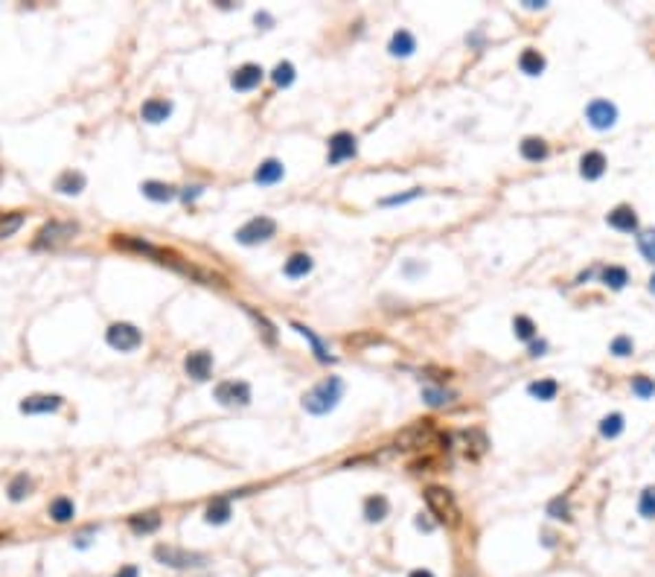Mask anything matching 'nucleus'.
<instances>
[{
  "label": "nucleus",
  "instance_id": "72a5a7b5",
  "mask_svg": "<svg viewBox=\"0 0 655 577\" xmlns=\"http://www.w3.org/2000/svg\"><path fill=\"white\" fill-rule=\"evenodd\" d=\"M638 251L644 254L647 263H655V230H644L638 237Z\"/></svg>",
  "mask_w": 655,
  "mask_h": 577
},
{
  "label": "nucleus",
  "instance_id": "473e14b6",
  "mask_svg": "<svg viewBox=\"0 0 655 577\" xmlns=\"http://www.w3.org/2000/svg\"><path fill=\"white\" fill-rule=\"evenodd\" d=\"M621 432H623V417H621V414L603 417V423H600V435H603V437H617Z\"/></svg>",
  "mask_w": 655,
  "mask_h": 577
},
{
  "label": "nucleus",
  "instance_id": "79ce46f5",
  "mask_svg": "<svg viewBox=\"0 0 655 577\" xmlns=\"http://www.w3.org/2000/svg\"><path fill=\"white\" fill-rule=\"evenodd\" d=\"M425 400H428L431 405H443V402H449V400H446V394H443V391H431V388L425 391Z\"/></svg>",
  "mask_w": 655,
  "mask_h": 577
},
{
  "label": "nucleus",
  "instance_id": "6e6552de",
  "mask_svg": "<svg viewBox=\"0 0 655 577\" xmlns=\"http://www.w3.org/2000/svg\"><path fill=\"white\" fill-rule=\"evenodd\" d=\"M216 400L221 405H248L251 402V385L242 379H225L216 385Z\"/></svg>",
  "mask_w": 655,
  "mask_h": 577
},
{
  "label": "nucleus",
  "instance_id": "a19ab883",
  "mask_svg": "<svg viewBox=\"0 0 655 577\" xmlns=\"http://www.w3.org/2000/svg\"><path fill=\"white\" fill-rule=\"evenodd\" d=\"M248 315H251V318H256V324H263V333H265V338H268V341H274V338H277V336H274V327H271L263 315H259V312H254V309H248Z\"/></svg>",
  "mask_w": 655,
  "mask_h": 577
},
{
  "label": "nucleus",
  "instance_id": "9d476101",
  "mask_svg": "<svg viewBox=\"0 0 655 577\" xmlns=\"http://www.w3.org/2000/svg\"><path fill=\"white\" fill-rule=\"evenodd\" d=\"M350 157H355V138L350 131L332 134V138H329V164L335 166V164L350 161Z\"/></svg>",
  "mask_w": 655,
  "mask_h": 577
},
{
  "label": "nucleus",
  "instance_id": "1a4fd4ad",
  "mask_svg": "<svg viewBox=\"0 0 655 577\" xmlns=\"http://www.w3.org/2000/svg\"><path fill=\"white\" fill-rule=\"evenodd\" d=\"M586 117H588L591 126L603 131V129H612V126H614V120H617V108H614L609 100H595V102H588Z\"/></svg>",
  "mask_w": 655,
  "mask_h": 577
},
{
  "label": "nucleus",
  "instance_id": "c9c22d12",
  "mask_svg": "<svg viewBox=\"0 0 655 577\" xmlns=\"http://www.w3.org/2000/svg\"><path fill=\"white\" fill-rule=\"evenodd\" d=\"M638 510H641V516H647V519H655V487H647L644 493H641Z\"/></svg>",
  "mask_w": 655,
  "mask_h": 577
},
{
  "label": "nucleus",
  "instance_id": "7c9ffc66",
  "mask_svg": "<svg viewBox=\"0 0 655 577\" xmlns=\"http://www.w3.org/2000/svg\"><path fill=\"white\" fill-rule=\"evenodd\" d=\"M527 391H530V394H533L536 400H545V402H548V400H553V397H556V391H559V385H556L553 379H542V382H533V385H530Z\"/></svg>",
  "mask_w": 655,
  "mask_h": 577
},
{
  "label": "nucleus",
  "instance_id": "f03ea898",
  "mask_svg": "<svg viewBox=\"0 0 655 577\" xmlns=\"http://www.w3.org/2000/svg\"><path fill=\"white\" fill-rule=\"evenodd\" d=\"M425 505H428V510L434 513V519L440 522V525H457L460 522V510H457V501H454V496L449 493L446 487H428L425 490Z\"/></svg>",
  "mask_w": 655,
  "mask_h": 577
},
{
  "label": "nucleus",
  "instance_id": "2eb2a0df",
  "mask_svg": "<svg viewBox=\"0 0 655 577\" xmlns=\"http://www.w3.org/2000/svg\"><path fill=\"white\" fill-rule=\"evenodd\" d=\"M53 187H56V193H61V195H79V193L85 190V175L67 169V173H61V175L56 178Z\"/></svg>",
  "mask_w": 655,
  "mask_h": 577
},
{
  "label": "nucleus",
  "instance_id": "09e8293b",
  "mask_svg": "<svg viewBox=\"0 0 655 577\" xmlns=\"http://www.w3.org/2000/svg\"><path fill=\"white\" fill-rule=\"evenodd\" d=\"M408 577H434V574H431L428 569H417V571H411V574H408Z\"/></svg>",
  "mask_w": 655,
  "mask_h": 577
},
{
  "label": "nucleus",
  "instance_id": "f3484780",
  "mask_svg": "<svg viewBox=\"0 0 655 577\" xmlns=\"http://www.w3.org/2000/svg\"><path fill=\"white\" fill-rule=\"evenodd\" d=\"M579 173H583V178L588 181H595L606 173V157L603 152H586L583 155V161H579Z\"/></svg>",
  "mask_w": 655,
  "mask_h": 577
},
{
  "label": "nucleus",
  "instance_id": "603ef678",
  "mask_svg": "<svg viewBox=\"0 0 655 577\" xmlns=\"http://www.w3.org/2000/svg\"><path fill=\"white\" fill-rule=\"evenodd\" d=\"M0 175H3V173H0Z\"/></svg>",
  "mask_w": 655,
  "mask_h": 577
},
{
  "label": "nucleus",
  "instance_id": "0eeeda50",
  "mask_svg": "<svg viewBox=\"0 0 655 577\" xmlns=\"http://www.w3.org/2000/svg\"><path fill=\"white\" fill-rule=\"evenodd\" d=\"M434 440V423L431 420H417L414 426L402 428L397 435V446L399 449H423Z\"/></svg>",
  "mask_w": 655,
  "mask_h": 577
},
{
  "label": "nucleus",
  "instance_id": "bb28decb",
  "mask_svg": "<svg viewBox=\"0 0 655 577\" xmlns=\"http://www.w3.org/2000/svg\"><path fill=\"white\" fill-rule=\"evenodd\" d=\"M30 487H32L30 475H27V472H18V475L9 481V499H12V501H23V499L30 496Z\"/></svg>",
  "mask_w": 655,
  "mask_h": 577
},
{
  "label": "nucleus",
  "instance_id": "39448f33",
  "mask_svg": "<svg viewBox=\"0 0 655 577\" xmlns=\"http://www.w3.org/2000/svg\"><path fill=\"white\" fill-rule=\"evenodd\" d=\"M105 341L114 350L120 353H131V350H137L143 345V333L134 324H126V321H120V324H111L108 327V333H105Z\"/></svg>",
  "mask_w": 655,
  "mask_h": 577
},
{
  "label": "nucleus",
  "instance_id": "a211bd4d",
  "mask_svg": "<svg viewBox=\"0 0 655 577\" xmlns=\"http://www.w3.org/2000/svg\"><path fill=\"white\" fill-rule=\"evenodd\" d=\"M282 175H286L282 164L274 161V157H268L265 164H259V166H256L254 181H256V184H277V181H282Z\"/></svg>",
  "mask_w": 655,
  "mask_h": 577
},
{
  "label": "nucleus",
  "instance_id": "c03bdc74",
  "mask_svg": "<svg viewBox=\"0 0 655 577\" xmlns=\"http://www.w3.org/2000/svg\"><path fill=\"white\" fill-rule=\"evenodd\" d=\"M559 510H562V516L568 519V508H565V501H562V499H556L553 505H551V513H553V516H556V513H559Z\"/></svg>",
  "mask_w": 655,
  "mask_h": 577
},
{
  "label": "nucleus",
  "instance_id": "37998d69",
  "mask_svg": "<svg viewBox=\"0 0 655 577\" xmlns=\"http://www.w3.org/2000/svg\"><path fill=\"white\" fill-rule=\"evenodd\" d=\"M201 193H204V187H187V190H184V193H181V199H184V202H187V204H190L192 199H199V195H201Z\"/></svg>",
  "mask_w": 655,
  "mask_h": 577
},
{
  "label": "nucleus",
  "instance_id": "20e7f679",
  "mask_svg": "<svg viewBox=\"0 0 655 577\" xmlns=\"http://www.w3.org/2000/svg\"><path fill=\"white\" fill-rule=\"evenodd\" d=\"M155 560L164 563L169 569H190V566H204L207 557L199 554V551H187L178 545H157L155 548Z\"/></svg>",
  "mask_w": 655,
  "mask_h": 577
},
{
  "label": "nucleus",
  "instance_id": "6ab92c4d",
  "mask_svg": "<svg viewBox=\"0 0 655 577\" xmlns=\"http://www.w3.org/2000/svg\"><path fill=\"white\" fill-rule=\"evenodd\" d=\"M609 225L617 228V230L632 233V230H638V216H635L632 207H617V210L609 213Z\"/></svg>",
  "mask_w": 655,
  "mask_h": 577
},
{
  "label": "nucleus",
  "instance_id": "f257e3e1",
  "mask_svg": "<svg viewBox=\"0 0 655 577\" xmlns=\"http://www.w3.org/2000/svg\"><path fill=\"white\" fill-rule=\"evenodd\" d=\"M344 397V382L338 376H329L324 382H318L312 391L303 394V409L309 414H329Z\"/></svg>",
  "mask_w": 655,
  "mask_h": 577
},
{
  "label": "nucleus",
  "instance_id": "de8ad7c7",
  "mask_svg": "<svg viewBox=\"0 0 655 577\" xmlns=\"http://www.w3.org/2000/svg\"><path fill=\"white\" fill-rule=\"evenodd\" d=\"M545 341H539V345H533V347H530V356H542V353H545Z\"/></svg>",
  "mask_w": 655,
  "mask_h": 577
},
{
  "label": "nucleus",
  "instance_id": "c756f323",
  "mask_svg": "<svg viewBox=\"0 0 655 577\" xmlns=\"http://www.w3.org/2000/svg\"><path fill=\"white\" fill-rule=\"evenodd\" d=\"M21 225H23V213H3L0 210V239L12 237Z\"/></svg>",
  "mask_w": 655,
  "mask_h": 577
},
{
  "label": "nucleus",
  "instance_id": "aec40b11",
  "mask_svg": "<svg viewBox=\"0 0 655 577\" xmlns=\"http://www.w3.org/2000/svg\"><path fill=\"white\" fill-rule=\"evenodd\" d=\"M204 519H207L210 525H225V522L230 519V499H225V496L213 499V501H210V505H207Z\"/></svg>",
  "mask_w": 655,
  "mask_h": 577
},
{
  "label": "nucleus",
  "instance_id": "4c0bfd02",
  "mask_svg": "<svg viewBox=\"0 0 655 577\" xmlns=\"http://www.w3.org/2000/svg\"><path fill=\"white\" fill-rule=\"evenodd\" d=\"M632 391H635L641 400H650V397L655 394V382H652V379H647V376H638L635 382H632Z\"/></svg>",
  "mask_w": 655,
  "mask_h": 577
},
{
  "label": "nucleus",
  "instance_id": "2f4dec72",
  "mask_svg": "<svg viewBox=\"0 0 655 577\" xmlns=\"http://www.w3.org/2000/svg\"><path fill=\"white\" fill-rule=\"evenodd\" d=\"M271 79H274V85H280V88H289V85L294 82V65L291 61H280V65L274 67V73H271Z\"/></svg>",
  "mask_w": 655,
  "mask_h": 577
},
{
  "label": "nucleus",
  "instance_id": "c85d7f7f",
  "mask_svg": "<svg viewBox=\"0 0 655 577\" xmlns=\"http://www.w3.org/2000/svg\"><path fill=\"white\" fill-rule=\"evenodd\" d=\"M603 283L609 286V289H623V286L629 283L626 268H621V265H609V268H603Z\"/></svg>",
  "mask_w": 655,
  "mask_h": 577
},
{
  "label": "nucleus",
  "instance_id": "3c124183",
  "mask_svg": "<svg viewBox=\"0 0 655 577\" xmlns=\"http://www.w3.org/2000/svg\"><path fill=\"white\" fill-rule=\"evenodd\" d=\"M650 292H652V294H655V277H652V280H650Z\"/></svg>",
  "mask_w": 655,
  "mask_h": 577
},
{
  "label": "nucleus",
  "instance_id": "b1692460",
  "mask_svg": "<svg viewBox=\"0 0 655 577\" xmlns=\"http://www.w3.org/2000/svg\"><path fill=\"white\" fill-rule=\"evenodd\" d=\"M73 513H76V508H73V501L67 496H58L53 499V505H50V519L58 522V525H65L73 519Z\"/></svg>",
  "mask_w": 655,
  "mask_h": 577
},
{
  "label": "nucleus",
  "instance_id": "9b49d317",
  "mask_svg": "<svg viewBox=\"0 0 655 577\" xmlns=\"http://www.w3.org/2000/svg\"><path fill=\"white\" fill-rule=\"evenodd\" d=\"M61 405H65V400H61L58 394H35V397L21 400L18 409L23 414H53V411L61 409Z\"/></svg>",
  "mask_w": 655,
  "mask_h": 577
},
{
  "label": "nucleus",
  "instance_id": "4be33fe9",
  "mask_svg": "<svg viewBox=\"0 0 655 577\" xmlns=\"http://www.w3.org/2000/svg\"><path fill=\"white\" fill-rule=\"evenodd\" d=\"M388 510H390V505H388L385 496H370V499L364 501V516H367V522H381V519L388 516Z\"/></svg>",
  "mask_w": 655,
  "mask_h": 577
},
{
  "label": "nucleus",
  "instance_id": "dca6fc26",
  "mask_svg": "<svg viewBox=\"0 0 655 577\" xmlns=\"http://www.w3.org/2000/svg\"><path fill=\"white\" fill-rule=\"evenodd\" d=\"M312 257L309 254H294V257H289L286 260V265H282V274H286L289 280H300V277H306L309 272H312Z\"/></svg>",
  "mask_w": 655,
  "mask_h": 577
},
{
  "label": "nucleus",
  "instance_id": "49530a36",
  "mask_svg": "<svg viewBox=\"0 0 655 577\" xmlns=\"http://www.w3.org/2000/svg\"><path fill=\"white\" fill-rule=\"evenodd\" d=\"M114 577H137V566H122Z\"/></svg>",
  "mask_w": 655,
  "mask_h": 577
},
{
  "label": "nucleus",
  "instance_id": "f704fd0d",
  "mask_svg": "<svg viewBox=\"0 0 655 577\" xmlns=\"http://www.w3.org/2000/svg\"><path fill=\"white\" fill-rule=\"evenodd\" d=\"M294 329H298V333H300V336L309 341V345H312V350H315V356H318L320 362H329V356H326L324 345H320V341L315 338V333H312V329H309V327H303V324H294Z\"/></svg>",
  "mask_w": 655,
  "mask_h": 577
},
{
  "label": "nucleus",
  "instance_id": "f8f14e48",
  "mask_svg": "<svg viewBox=\"0 0 655 577\" xmlns=\"http://www.w3.org/2000/svg\"><path fill=\"white\" fill-rule=\"evenodd\" d=\"M184 371H187V376H192L195 382H204V379H210V371H213V356L207 350L190 353L187 359H184Z\"/></svg>",
  "mask_w": 655,
  "mask_h": 577
},
{
  "label": "nucleus",
  "instance_id": "cd10ccee",
  "mask_svg": "<svg viewBox=\"0 0 655 577\" xmlns=\"http://www.w3.org/2000/svg\"><path fill=\"white\" fill-rule=\"evenodd\" d=\"M522 155L527 157V161H542V157L548 155V143L542 138H527L522 143Z\"/></svg>",
  "mask_w": 655,
  "mask_h": 577
},
{
  "label": "nucleus",
  "instance_id": "7ed1b4c3",
  "mask_svg": "<svg viewBox=\"0 0 655 577\" xmlns=\"http://www.w3.org/2000/svg\"><path fill=\"white\" fill-rule=\"evenodd\" d=\"M79 233V225L76 222H47L41 230H38V237H35V242H32V248H38V251H44V248H61V245H67L73 237Z\"/></svg>",
  "mask_w": 655,
  "mask_h": 577
},
{
  "label": "nucleus",
  "instance_id": "4468645a",
  "mask_svg": "<svg viewBox=\"0 0 655 577\" xmlns=\"http://www.w3.org/2000/svg\"><path fill=\"white\" fill-rule=\"evenodd\" d=\"M172 114V102L169 100H160V96H152V100H146L143 108H140V117L146 122H152V126H157V122H164L169 120Z\"/></svg>",
  "mask_w": 655,
  "mask_h": 577
},
{
  "label": "nucleus",
  "instance_id": "a18cd8bd",
  "mask_svg": "<svg viewBox=\"0 0 655 577\" xmlns=\"http://www.w3.org/2000/svg\"><path fill=\"white\" fill-rule=\"evenodd\" d=\"M91 534H93V527H91V531H85V534H79V536H76V545H79V548H88Z\"/></svg>",
  "mask_w": 655,
  "mask_h": 577
},
{
  "label": "nucleus",
  "instance_id": "a878e982",
  "mask_svg": "<svg viewBox=\"0 0 655 577\" xmlns=\"http://www.w3.org/2000/svg\"><path fill=\"white\" fill-rule=\"evenodd\" d=\"M518 67H522L527 76H539L545 70V58L539 56V50H524L522 58H518Z\"/></svg>",
  "mask_w": 655,
  "mask_h": 577
},
{
  "label": "nucleus",
  "instance_id": "ea45409f",
  "mask_svg": "<svg viewBox=\"0 0 655 577\" xmlns=\"http://www.w3.org/2000/svg\"><path fill=\"white\" fill-rule=\"evenodd\" d=\"M612 353H614V356H629V353H632V338L617 336V338L612 341Z\"/></svg>",
  "mask_w": 655,
  "mask_h": 577
},
{
  "label": "nucleus",
  "instance_id": "412c9836",
  "mask_svg": "<svg viewBox=\"0 0 655 577\" xmlns=\"http://www.w3.org/2000/svg\"><path fill=\"white\" fill-rule=\"evenodd\" d=\"M140 190H143L146 199H152V202H172L178 195V190L169 187V184H164V181H146Z\"/></svg>",
  "mask_w": 655,
  "mask_h": 577
},
{
  "label": "nucleus",
  "instance_id": "58836bf2",
  "mask_svg": "<svg viewBox=\"0 0 655 577\" xmlns=\"http://www.w3.org/2000/svg\"><path fill=\"white\" fill-rule=\"evenodd\" d=\"M419 195H423V190H411V193H402V195H390V199H385V202H381V204H385V207H393V204H405V202H414V199H419Z\"/></svg>",
  "mask_w": 655,
  "mask_h": 577
},
{
  "label": "nucleus",
  "instance_id": "e433bc0d",
  "mask_svg": "<svg viewBox=\"0 0 655 577\" xmlns=\"http://www.w3.org/2000/svg\"><path fill=\"white\" fill-rule=\"evenodd\" d=\"M513 329H515V336H518V338H524V341H530V338L536 336V327H533V321H530L527 315H515Z\"/></svg>",
  "mask_w": 655,
  "mask_h": 577
},
{
  "label": "nucleus",
  "instance_id": "393cba45",
  "mask_svg": "<svg viewBox=\"0 0 655 577\" xmlns=\"http://www.w3.org/2000/svg\"><path fill=\"white\" fill-rule=\"evenodd\" d=\"M129 527L134 534H155L160 527V516H157V513H140V516L129 519Z\"/></svg>",
  "mask_w": 655,
  "mask_h": 577
},
{
  "label": "nucleus",
  "instance_id": "5701e85b",
  "mask_svg": "<svg viewBox=\"0 0 655 577\" xmlns=\"http://www.w3.org/2000/svg\"><path fill=\"white\" fill-rule=\"evenodd\" d=\"M414 50H417V41H414L411 32H408V30L393 32V39H390V53L393 56H411Z\"/></svg>",
  "mask_w": 655,
  "mask_h": 577
},
{
  "label": "nucleus",
  "instance_id": "ddd939ff",
  "mask_svg": "<svg viewBox=\"0 0 655 577\" xmlns=\"http://www.w3.org/2000/svg\"><path fill=\"white\" fill-rule=\"evenodd\" d=\"M265 76V70L259 67V65H242L239 70H233V76H230V85L236 91H254L259 82H263Z\"/></svg>",
  "mask_w": 655,
  "mask_h": 577
},
{
  "label": "nucleus",
  "instance_id": "423d86ee",
  "mask_svg": "<svg viewBox=\"0 0 655 577\" xmlns=\"http://www.w3.org/2000/svg\"><path fill=\"white\" fill-rule=\"evenodd\" d=\"M277 233V222L268 216H254L251 222H245L239 230H236V239L242 245H259V242H268L271 237Z\"/></svg>",
  "mask_w": 655,
  "mask_h": 577
},
{
  "label": "nucleus",
  "instance_id": "8fccbe9b",
  "mask_svg": "<svg viewBox=\"0 0 655 577\" xmlns=\"http://www.w3.org/2000/svg\"><path fill=\"white\" fill-rule=\"evenodd\" d=\"M256 23H271V15H265V12H259V15H256Z\"/></svg>",
  "mask_w": 655,
  "mask_h": 577
}]
</instances>
